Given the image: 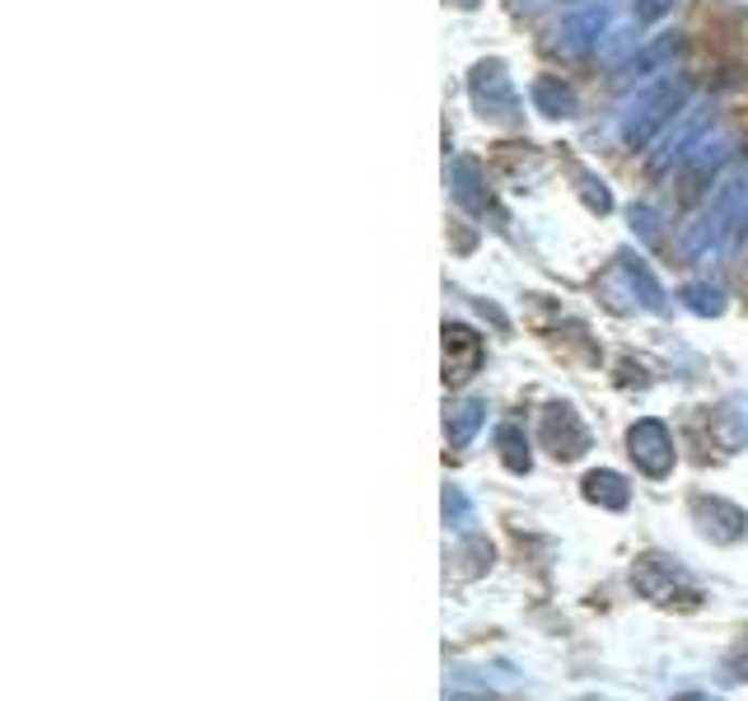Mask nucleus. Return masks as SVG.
Here are the masks:
<instances>
[{
    "instance_id": "nucleus-11",
    "label": "nucleus",
    "mask_w": 748,
    "mask_h": 701,
    "mask_svg": "<svg viewBox=\"0 0 748 701\" xmlns=\"http://www.w3.org/2000/svg\"><path fill=\"white\" fill-rule=\"evenodd\" d=\"M711 440L735 454V449H748V398H730L725 408H715L711 416Z\"/></svg>"
},
{
    "instance_id": "nucleus-20",
    "label": "nucleus",
    "mask_w": 748,
    "mask_h": 701,
    "mask_svg": "<svg viewBox=\"0 0 748 701\" xmlns=\"http://www.w3.org/2000/svg\"><path fill=\"white\" fill-rule=\"evenodd\" d=\"M683 300H688L693 314H721V309H725V290L697 280V286H683Z\"/></svg>"
},
{
    "instance_id": "nucleus-10",
    "label": "nucleus",
    "mask_w": 748,
    "mask_h": 701,
    "mask_svg": "<svg viewBox=\"0 0 748 701\" xmlns=\"http://www.w3.org/2000/svg\"><path fill=\"white\" fill-rule=\"evenodd\" d=\"M603 34H608V5H589V10L571 14V20L557 28V47L581 57V52H589V47H599Z\"/></svg>"
},
{
    "instance_id": "nucleus-24",
    "label": "nucleus",
    "mask_w": 748,
    "mask_h": 701,
    "mask_svg": "<svg viewBox=\"0 0 748 701\" xmlns=\"http://www.w3.org/2000/svg\"><path fill=\"white\" fill-rule=\"evenodd\" d=\"M445 701H496V697H482V692H454V697H445Z\"/></svg>"
},
{
    "instance_id": "nucleus-27",
    "label": "nucleus",
    "mask_w": 748,
    "mask_h": 701,
    "mask_svg": "<svg viewBox=\"0 0 748 701\" xmlns=\"http://www.w3.org/2000/svg\"><path fill=\"white\" fill-rule=\"evenodd\" d=\"M566 5H575V0H566Z\"/></svg>"
},
{
    "instance_id": "nucleus-12",
    "label": "nucleus",
    "mask_w": 748,
    "mask_h": 701,
    "mask_svg": "<svg viewBox=\"0 0 748 701\" xmlns=\"http://www.w3.org/2000/svg\"><path fill=\"white\" fill-rule=\"evenodd\" d=\"M482 421H487V402H482V398L454 402V408H445V440L454 449H467V445H473V435L482 430Z\"/></svg>"
},
{
    "instance_id": "nucleus-22",
    "label": "nucleus",
    "mask_w": 748,
    "mask_h": 701,
    "mask_svg": "<svg viewBox=\"0 0 748 701\" xmlns=\"http://www.w3.org/2000/svg\"><path fill=\"white\" fill-rule=\"evenodd\" d=\"M674 5H678V0H632V14H636L641 24H654V20H664V14L674 10Z\"/></svg>"
},
{
    "instance_id": "nucleus-17",
    "label": "nucleus",
    "mask_w": 748,
    "mask_h": 701,
    "mask_svg": "<svg viewBox=\"0 0 748 701\" xmlns=\"http://www.w3.org/2000/svg\"><path fill=\"white\" fill-rule=\"evenodd\" d=\"M496 449H501V463L510 467V473H528V467H534V454H528V440H524L520 421L496 426Z\"/></svg>"
},
{
    "instance_id": "nucleus-19",
    "label": "nucleus",
    "mask_w": 748,
    "mask_h": 701,
    "mask_svg": "<svg viewBox=\"0 0 748 701\" xmlns=\"http://www.w3.org/2000/svg\"><path fill=\"white\" fill-rule=\"evenodd\" d=\"M445 524L459 528V534H473V501L463 496V487H445Z\"/></svg>"
},
{
    "instance_id": "nucleus-25",
    "label": "nucleus",
    "mask_w": 748,
    "mask_h": 701,
    "mask_svg": "<svg viewBox=\"0 0 748 701\" xmlns=\"http://www.w3.org/2000/svg\"><path fill=\"white\" fill-rule=\"evenodd\" d=\"M674 701H715V697H707V692H683V697H674Z\"/></svg>"
},
{
    "instance_id": "nucleus-8",
    "label": "nucleus",
    "mask_w": 748,
    "mask_h": 701,
    "mask_svg": "<svg viewBox=\"0 0 748 701\" xmlns=\"http://www.w3.org/2000/svg\"><path fill=\"white\" fill-rule=\"evenodd\" d=\"M707 127H711V113H707V108H683V113H678V127H669L660 154L650 160V174H669L674 164L693 160V150L701 146Z\"/></svg>"
},
{
    "instance_id": "nucleus-2",
    "label": "nucleus",
    "mask_w": 748,
    "mask_h": 701,
    "mask_svg": "<svg viewBox=\"0 0 748 701\" xmlns=\"http://www.w3.org/2000/svg\"><path fill=\"white\" fill-rule=\"evenodd\" d=\"M683 108H688V80L683 75H660L654 85L646 89H636V99L622 108V117H618V136H622V146L627 150H646L654 132H664L669 122H674Z\"/></svg>"
},
{
    "instance_id": "nucleus-9",
    "label": "nucleus",
    "mask_w": 748,
    "mask_h": 701,
    "mask_svg": "<svg viewBox=\"0 0 748 701\" xmlns=\"http://www.w3.org/2000/svg\"><path fill=\"white\" fill-rule=\"evenodd\" d=\"M482 365V337L463 323H445V384L473 379Z\"/></svg>"
},
{
    "instance_id": "nucleus-26",
    "label": "nucleus",
    "mask_w": 748,
    "mask_h": 701,
    "mask_svg": "<svg viewBox=\"0 0 748 701\" xmlns=\"http://www.w3.org/2000/svg\"><path fill=\"white\" fill-rule=\"evenodd\" d=\"M454 5H463V10H473V5H477V0H454Z\"/></svg>"
},
{
    "instance_id": "nucleus-14",
    "label": "nucleus",
    "mask_w": 748,
    "mask_h": 701,
    "mask_svg": "<svg viewBox=\"0 0 748 701\" xmlns=\"http://www.w3.org/2000/svg\"><path fill=\"white\" fill-rule=\"evenodd\" d=\"M528 99L543 117H571L575 113V93L557 80V75H538L534 85H528Z\"/></svg>"
},
{
    "instance_id": "nucleus-7",
    "label": "nucleus",
    "mask_w": 748,
    "mask_h": 701,
    "mask_svg": "<svg viewBox=\"0 0 748 701\" xmlns=\"http://www.w3.org/2000/svg\"><path fill=\"white\" fill-rule=\"evenodd\" d=\"M688 510H693V524L707 534L711 542H744L748 538V514L735 505V501H725V496H707V491H697L693 501H688Z\"/></svg>"
},
{
    "instance_id": "nucleus-21",
    "label": "nucleus",
    "mask_w": 748,
    "mask_h": 701,
    "mask_svg": "<svg viewBox=\"0 0 748 701\" xmlns=\"http://www.w3.org/2000/svg\"><path fill=\"white\" fill-rule=\"evenodd\" d=\"M459 561H467V566H463V575H482V571L491 566V542H487V538H473V534H467V548L459 552Z\"/></svg>"
},
{
    "instance_id": "nucleus-13",
    "label": "nucleus",
    "mask_w": 748,
    "mask_h": 701,
    "mask_svg": "<svg viewBox=\"0 0 748 701\" xmlns=\"http://www.w3.org/2000/svg\"><path fill=\"white\" fill-rule=\"evenodd\" d=\"M585 501L599 505V510H627L632 487H627V477L622 473H613V467H595V473L585 477Z\"/></svg>"
},
{
    "instance_id": "nucleus-15",
    "label": "nucleus",
    "mask_w": 748,
    "mask_h": 701,
    "mask_svg": "<svg viewBox=\"0 0 748 701\" xmlns=\"http://www.w3.org/2000/svg\"><path fill=\"white\" fill-rule=\"evenodd\" d=\"M678 57V38L674 34H664V38H654L646 52H632L627 61H622V80H641V75H650V71H660L664 61H674ZM664 75V71H660Z\"/></svg>"
},
{
    "instance_id": "nucleus-16",
    "label": "nucleus",
    "mask_w": 748,
    "mask_h": 701,
    "mask_svg": "<svg viewBox=\"0 0 748 701\" xmlns=\"http://www.w3.org/2000/svg\"><path fill=\"white\" fill-rule=\"evenodd\" d=\"M449 187H454L459 206H467L473 215L487 211V192H477V187H482V168L473 160H454V168H449Z\"/></svg>"
},
{
    "instance_id": "nucleus-5",
    "label": "nucleus",
    "mask_w": 748,
    "mask_h": 701,
    "mask_svg": "<svg viewBox=\"0 0 748 701\" xmlns=\"http://www.w3.org/2000/svg\"><path fill=\"white\" fill-rule=\"evenodd\" d=\"M627 454L646 477H669L674 473V463H678L674 435H669V426L664 421H654V416H641L627 430Z\"/></svg>"
},
{
    "instance_id": "nucleus-18",
    "label": "nucleus",
    "mask_w": 748,
    "mask_h": 701,
    "mask_svg": "<svg viewBox=\"0 0 748 701\" xmlns=\"http://www.w3.org/2000/svg\"><path fill=\"white\" fill-rule=\"evenodd\" d=\"M622 262H627V267H622V272H627V280H632V290H636V295H641V304L650 309V314H669V300H664L660 280H654V276H650V267H646V262H641V258H622Z\"/></svg>"
},
{
    "instance_id": "nucleus-4",
    "label": "nucleus",
    "mask_w": 748,
    "mask_h": 701,
    "mask_svg": "<svg viewBox=\"0 0 748 701\" xmlns=\"http://www.w3.org/2000/svg\"><path fill=\"white\" fill-rule=\"evenodd\" d=\"M467 93H473L477 113L487 122H520V93L506 75V61H477L473 75H467Z\"/></svg>"
},
{
    "instance_id": "nucleus-3",
    "label": "nucleus",
    "mask_w": 748,
    "mask_h": 701,
    "mask_svg": "<svg viewBox=\"0 0 748 701\" xmlns=\"http://www.w3.org/2000/svg\"><path fill=\"white\" fill-rule=\"evenodd\" d=\"M632 589H636L641 599H650V603H683V608H697V603H701V585L678 566L674 556H664V552L636 556V566H632Z\"/></svg>"
},
{
    "instance_id": "nucleus-1",
    "label": "nucleus",
    "mask_w": 748,
    "mask_h": 701,
    "mask_svg": "<svg viewBox=\"0 0 748 701\" xmlns=\"http://www.w3.org/2000/svg\"><path fill=\"white\" fill-rule=\"evenodd\" d=\"M744 211H748V174H725L715 183V192L707 201V211L683 229L678 239V253L688 262H707L725 248V239L744 225Z\"/></svg>"
},
{
    "instance_id": "nucleus-6",
    "label": "nucleus",
    "mask_w": 748,
    "mask_h": 701,
    "mask_svg": "<svg viewBox=\"0 0 748 701\" xmlns=\"http://www.w3.org/2000/svg\"><path fill=\"white\" fill-rule=\"evenodd\" d=\"M538 440H543V449H548L557 463H571V459H581L589 449V430H585V421H581V412H575L571 402H552V408L543 412V421H538Z\"/></svg>"
},
{
    "instance_id": "nucleus-23",
    "label": "nucleus",
    "mask_w": 748,
    "mask_h": 701,
    "mask_svg": "<svg viewBox=\"0 0 748 701\" xmlns=\"http://www.w3.org/2000/svg\"><path fill=\"white\" fill-rule=\"evenodd\" d=\"M721 678H725V683H744V678H748V646H739V650L721 664Z\"/></svg>"
}]
</instances>
